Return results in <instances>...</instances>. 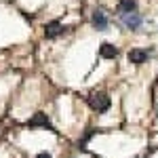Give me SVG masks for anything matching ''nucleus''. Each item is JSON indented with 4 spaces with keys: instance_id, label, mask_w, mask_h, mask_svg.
I'll return each instance as SVG.
<instances>
[{
    "instance_id": "1",
    "label": "nucleus",
    "mask_w": 158,
    "mask_h": 158,
    "mask_svg": "<svg viewBox=\"0 0 158 158\" xmlns=\"http://www.w3.org/2000/svg\"><path fill=\"white\" fill-rule=\"evenodd\" d=\"M89 106L97 112H108L110 110V97L103 95V93H97V95H91L89 97Z\"/></svg>"
},
{
    "instance_id": "2",
    "label": "nucleus",
    "mask_w": 158,
    "mask_h": 158,
    "mask_svg": "<svg viewBox=\"0 0 158 158\" xmlns=\"http://www.w3.org/2000/svg\"><path fill=\"white\" fill-rule=\"evenodd\" d=\"M122 21H124V25L129 27V30H137L139 25H141V17L137 15V13H127V15H122Z\"/></svg>"
},
{
    "instance_id": "3",
    "label": "nucleus",
    "mask_w": 158,
    "mask_h": 158,
    "mask_svg": "<svg viewBox=\"0 0 158 158\" xmlns=\"http://www.w3.org/2000/svg\"><path fill=\"white\" fill-rule=\"evenodd\" d=\"M63 25L59 23V21H51V23H47V27H44V34H47V38H55L59 36V34H63Z\"/></svg>"
},
{
    "instance_id": "4",
    "label": "nucleus",
    "mask_w": 158,
    "mask_h": 158,
    "mask_svg": "<svg viewBox=\"0 0 158 158\" xmlns=\"http://www.w3.org/2000/svg\"><path fill=\"white\" fill-rule=\"evenodd\" d=\"M99 55H101L103 59H114V57L118 55V49H116L114 44H110V42H103V44L99 47Z\"/></svg>"
},
{
    "instance_id": "5",
    "label": "nucleus",
    "mask_w": 158,
    "mask_h": 158,
    "mask_svg": "<svg viewBox=\"0 0 158 158\" xmlns=\"http://www.w3.org/2000/svg\"><path fill=\"white\" fill-rule=\"evenodd\" d=\"M146 59H148V51H143V49H133L131 53H129V61L135 63V65L143 63Z\"/></svg>"
},
{
    "instance_id": "6",
    "label": "nucleus",
    "mask_w": 158,
    "mask_h": 158,
    "mask_svg": "<svg viewBox=\"0 0 158 158\" xmlns=\"http://www.w3.org/2000/svg\"><path fill=\"white\" fill-rule=\"evenodd\" d=\"M27 124L30 127H49V116L47 114H42V112H38V114H34V118H30L27 120Z\"/></svg>"
},
{
    "instance_id": "7",
    "label": "nucleus",
    "mask_w": 158,
    "mask_h": 158,
    "mask_svg": "<svg viewBox=\"0 0 158 158\" xmlns=\"http://www.w3.org/2000/svg\"><path fill=\"white\" fill-rule=\"evenodd\" d=\"M93 25L97 27L99 32H103V30L108 27V19H106L103 11H95V13H93Z\"/></svg>"
},
{
    "instance_id": "8",
    "label": "nucleus",
    "mask_w": 158,
    "mask_h": 158,
    "mask_svg": "<svg viewBox=\"0 0 158 158\" xmlns=\"http://www.w3.org/2000/svg\"><path fill=\"white\" fill-rule=\"evenodd\" d=\"M135 6H137V2H135V0H122L120 6H118V11H120V15H127V13H133Z\"/></svg>"
},
{
    "instance_id": "9",
    "label": "nucleus",
    "mask_w": 158,
    "mask_h": 158,
    "mask_svg": "<svg viewBox=\"0 0 158 158\" xmlns=\"http://www.w3.org/2000/svg\"><path fill=\"white\" fill-rule=\"evenodd\" d=\"M36 158H53V156H51L49 152H42V154H38V156H36Z\"/></svg>"
}]
</instances>
